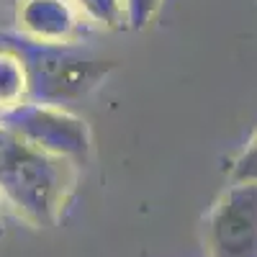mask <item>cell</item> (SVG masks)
Here are the masks:
<instances>
[{"instance_id":"obj_5","label":"cell","mask_w":257,"mask_h":257,"mask_svg":"<svg viewBox=\"0 0 257 257\" xmlns=\"http://www.w3.org/2000/svg\"><path fill=\"white\" fill-rule=\"evenodd\" d=\"M16 21L39 44H64L77 29V16L67 0H18Z\"/></svg>"},{"instance_id":"obj_7","label":"cell","mask_w":257,"mask_h":257,"mask_svg":"<svg viewBox=\"0 0 257 257\" xmlns=\"http://www.w3.org/2000/svg\"><path fill=\"white\" fill-rule=\"evenodd\" d=\"M80 11L95 24L105 29H123L128 26L126 0H75Z\"/></svg>"},{"instance_id":"obj_4","label":"cell","mask_w":257,"mask_h":257,"mask_svg":"<svg viewBox=\"0 0 257 257\" xmlns=\"http://www.w3.org/2000/svg\"><path fill=\"white\" fill-rule=\"evenodd\" d=\"M18 134H24L34 144L49 149L54 155L67 160H85L90 149V137L85 121L75 118L72 113L57 108L52 103H34L21 105L11 111V123Z\"/></svg>"},{"instance_id":"obj_1","label":"cell","mask_w":257,"mask_h":257,"mask_svg":"<svg viewBox=\"0 0 257 257\" xmlns=\"http://www.w3.org/2000/svg\"><path fill=\"white\" fill-rule=\"evenodd\" d=\"M75 188V162L0 123V198L31 226H52Z\"/></svg>"},{"instance_id":"obj_9","label":"cell","mask_w":257,"mask_h":257,"mask_svg":"<svg viewBox=\"0 0 257 257\" xmlns=\"http://www.w3.org/2000/svg\"><path fill=\"white\" fill-rule=\"evenodd\" d=\"M162 6V0H126V16H128V26L132 29H144L149 21L157 16Z\"/></svg>"},{"instance_id":"obj_6","label":"cell","mask_w":257,"mask_h":257,"mask_svg":"<svg viewBox=\"0 0 257 257\" xmlns=\"http://www.w3.org/2000/svg\"><path fill=\"white\" fill-rule=\"evenodd\" d=\"M31 95V72L26 57L13 49H0V111H16Z\"/></svg>"},{"instance_id":"obj_8","label":"cell","mask_w":257,"mask_h":257,"mask_svg":"<svg viewBox=\"0 0 257 257\" xmlns=\"http://www.w3.org/2000/svg\"><path fill=\"white\" fill-rule=\"evenodd\" d=\"M231 183H257V134L229 165Z\"/></svg>"},{"instance_id":"obj_3","label":"cell","mask_w":257,"mask_h":257,"mask_svg":"<svg viewBox=\"0 0 257 257\" xmlns=\"http://www.w3.org/2000/svg\"><path fill=\"white\" fill-rule=\"evenodd\" d=\"M26 64L31 72V93L52 105L90 93L113 70L108 59H82L49 47L29 57Z\"/></svg>"},{"instance_id":"obj_2","label":"cell","mask_w":257,"mask_h":257,"mask_svg":"<svg viewBox=\"0 0 257 257\" xmlns=\"http://www.w3.org/2000/svg\"><path fill=\"white\" fill-rule=\"evenodd\" d=\"M206 257H257V183H231L203 224Z\"/></svg>"},{"instance_id":"obj_10","label":"cell","mask_w":257,"mask_h":257,"mask_svg":"<svg viewBox=\"0 0 257 257\" xmlns=\"http://www.w3.org/2000/svg\"><path fill=\"white\" fill-rule=\"evenodd\" d=\"M3 231H6V229H3V219H0V237H3Z\"/></svg>"}]
</instances>
